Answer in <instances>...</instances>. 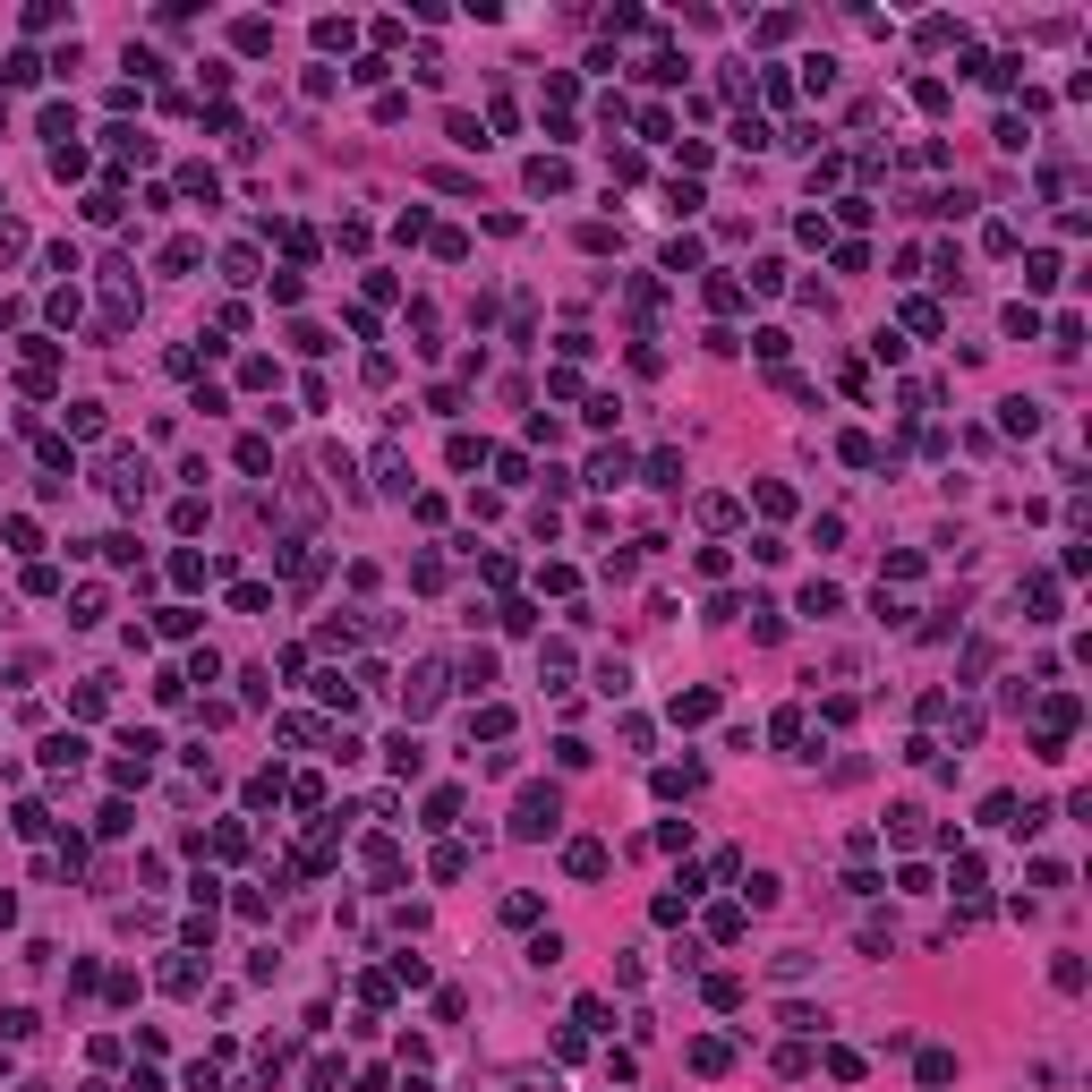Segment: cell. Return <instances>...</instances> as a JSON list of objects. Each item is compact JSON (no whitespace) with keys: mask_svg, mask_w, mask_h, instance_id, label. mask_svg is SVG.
<instances>
[{"mask_svg":"<svg viewBox=\"0 0 1092 1092\" xmlns=\"http://www.w3.org/2000/svg\"><path fill=\"white\" fill-rule=\"evenodd\" d=\"M555 828H563V793L555 786H530L513 802V836H555Z\"/></svg>","mask_w":1092,"mask_h":1092,"instance_id":"cell-1","label":"cell"},{"mask_svg":"<svg viewBox=\"0 0 1092 1092\" xmlns=\"http://www.w3.org/2000/svg\"><path fill=\"white\" fill-rule=\"evenodd\" d=\"M563 871H572V879H598V871H606V845H598V836H572V845H563Z\"/></svg>","mask_w":1092,"mask_h":1092,"instance_id":"cell-2","label":"cell"},{"mask_svg":"<svg viewBox=\"0 0 1092 1092\" xmlns=\"http://www.w3.org/2000/svg\"><path fill=\"white\" fill-rule=\"evenodd\" d=\"M435 700H444V674H435V666H419V683L402 691V708H410V717H427Z\"/></svg>","mask_w":1092,"mask_h":1092,"instance_id":"cell-3","label":"cell"},{"mask_svg":"<svg viewBox=\"0 0 1092 1092\" xmlns=\"http://www.w3.org/2000/svg\"><path fill=\"white\" fill-rule=\"evenodd\" d=\"M376 487H385V495H410V461H402V444L376 452Z\"/></svg>","mask_w":1092,"mask_h":1092,"instance_id":"cell-4","label":"cell"},{"mask_svg":"<svg viewBox=\"0 0 1092 1092\" xmlns=\"http://www.w3.org/2000/svg\"><path fill=\"white\" fill-rule=\"evenodd\" d=\"M717 717V691H674V726H708Z\"/></svg>","mask_w":1092,"mask_h":1092,"instance_id":"cell-5","label":"cell"},{"mask_svg":"<svg viewBox=\"0 0 1092 1092\" xmlns=\"http://www.w3.org/2000/svg\"><path fill=\"white\" fill-rule=\"evenodd\" d=\"M530 188H538V196H563V188H572V172H563L555 154H538V163H530Z\"/></svg>","mask_w":1092,"mask_h":1092,"instance_id":"cell-6","label":"cell"},{"mask_svg":"<svg viewBox=\"0 0 1092 1092\" xmlns=\"http://www.w3.org/2000/svg\"><path fill=\"white\" fill-rule=\"evenodd\" d=\"M44 52H9V61H0V77H9V86H35V77H44Z\"/></svg>","mask_w":1092,"mask_h":1092,"instance_id":"cell-7","label":"cell"},{"mask_svg":"<svg viewBox=\"0 0 1092 1092\" xmlns=\"http://www.w3.org/2000/svg\"><path fill=\"white\" fill-rule=\"evenodd\" d=\"M393 777H419V769H427V751H419V734H393Z\"/></svg>","mask_w":1092,"mask_h":1092,"instance_id":"cell-8","label":"cell"},{"mask_svg":"<svg viewBox=\"0 0 1092 1092\" xmlns=\"http://www.w3.org/2000/svg\"><path fill=\"white\" fill-rule=\"evenodd\" d=\"M623 478H632V452H598L589 461V487H623Z\"/></svg>","mask_w":1092,"mask_h":1092,"instance_id":"cell-9","label":"cell"},{"mask_svg":"<svg viewBox=\"0 0 1092 1092\" xmlns=\"http://www.w3.org/2000/svg\"><path fill=\"white\" fill-rule=\"evenodd\" d=\"M77 760H86V743H77V734H52V743H44V769H77Z\"/></svg>","mask_w":1092,"mask_h":1092,"instance_id":"cell-10","label":"cell"},{"mask_svg":"<svg viewBox=\"0 0 1092 1092\" xmlns=\"http://www.w3.org/2000/svg\"><path fill=\"white\" fill-rule=\"evenodd\" d=\"M649 487H683V452H649Z\"/></svg>","mask_w":1092,"mask_h":1092,"instance_id":"cell-11","label":"cell"},{"mask_svg":"<svg viewBox=\"0 0 1092 1092\" xmlns=\"http://www.w3.org/2000/svg\"><path fill=\"white\" fill-rule=\"evenodd\" d=\"M196 257H205L196 239H172V248H163V274H196Z\"/></svg>","mask_w":1092,"mask_h":1092,"instance_id":"cell-12","label":"cell"},{"mask_svg":"<svg viewBox=\"0 0 1092 1092\" xmlns=\"http://www.w3.org/2000/svg\"><path fill=\"white\" fill-rule=\"evenodd\" d=\"M836 606H845V598H836L828 580H811V589H802V615H819V623H828V615H836Z\"/></svg>","mask_w":1092,"mask_h":1092,"instance_id":"cell-13","label":"cell"},{"mask_svg":"<svg viewBox=\"0 0 1092 1092\" xmlns=\"http://www.w3.org/2000/svg\"><path fill=\"white\" fill-rule=\"evenodd\" d=\"M495 683V658H487V649H478V658H461V691H487Z\"/></svg>","mask_w":1092,"mask_h":1092,"instance_id":"cell-14","label":"cell"},{"mask_svg":"<svg viewBox=\"0 0 1092 1092\" xmlns=\"http://www.w3.org/2000/svg\"><path fill=\"white\" fill-rule=\"evenodd\" d=\"M888 836H897V845H913V836H921V811H913V802H897V811H888Z\"/></svg>","mask_w":1092,"mask_h":1092,"instance_id":"cell-15","label":"cell"},{"mask_svg":"<svg viewBox=\"0 0 1092 1092\" xmlns=\"http://www.w3.org/2000/svg\"><path fill=\"white\" fill-rule=\"evenodd\" d=\"M0 1032L9 1041H35V1007H0Z\"/></svg>","mask_w":1092,"mask_h":1092,"instance_id":"cell-16","label":"cell"},{"mask_svg":"<svg viewBox=\"0 0 1092 1092\" xmlns=\"http://www.w3.org/2000/svg\"><path fill=\"white\" fill-rule=\"evenodd\" d=\"M444 129H452V146H470V154H478V146H487V129H478V120H470V111H452V120H444Z\"/></svg>","mask_w":1092,"mask_h":1092,"instance_id":"cell-17","label":"cell"},{"mask_svg":"<svg viewBox=\"0 0 1092 1092\" xmlns=\"http://www.w3.org/2000/svg\"><path fill=\"white\" fill-rule=\"evenodd\" d=\"M1049 342H1058V350L1075 359V350H1084V316H1058V324H1049Z\"/></svg>","mask_w":1092,"mask_h":1092,"instance_id":"cell-18","label":"cell"},{"mask_svg":"<svg viewBox=\"0 0 1092 1092\" xmlns=\"http://www.w3.org/2000/svg\"><path fill=\"white\" fill-rule=\"evenodd\" d=\"M68 427H77V435H103V402H68Z\"/></svg>","mask_w":1092,"mask_h":1092,"instance_id":"cell-19","label":"cell"},{"mask_svg":"<svg viewBox=\"0 0 1092 1092\" xmlns=\"http://www.w3.org/2000/svg\"><path fill=\"white\" fill-rule=\"evenodd\" d=\"M1041 427V402H1007V435H1032Z\"/></svg>","mask_w":1092,"mask_h":1092,"instance_id":"cell-20","label":"cell"},{"mask_svg":"<svg viewBox=\"0 0 1092 1092\" xmlns=\"http://www.w3.org/2000/svg\"><path fill=\"white\" fill-rule=\"evenodd\" d=\"M786 1032H828V1007H786Z\"/></svg>","mask_w":1092,"mask_h":1092,"instance_id":"cell-21","label":"cell"},{"mask_svg":"<svg viewBox=\"0 0 1092 1092\" xmlns=\"http://www.w3.org/2000/svg\"><path fill=\"white\" fill-rule=\"evenodd\" d=\"M691 1067H700V1075H726V1041H691Z\"/></svg>","mask_w":1092,"mask_h":1092,"instance_id":"cell-22","label":"cell"},{"mask_svg":"<svg viewBox=\"0 0 1092 1092\" xmlns=\"http://www.w3.org/2000/svg\"><path fill=\"white\" fill-rule=\"evenodd\" d=\"M180 188H188V196H205V205H214V196H222V188H214V172H205V163H188V172H180Z\"/></svg>","mask_w":1092,"mask_h":1092,"instance_id":"cell-23","label":"cell"},{"mask_svg":"<svg viewBox=\"0 0 1092 1092\" xmlns=\"http://www.w3.org/2000/svg\"><path fill=\"white\" fill-rule=\"evenodd\" d=\"M444 819H461V793H452V786L427 793V828H444Z\"/></svg>","mask_w":1092,"mask_h":1092,"instance_id":"cell-24","label":"cell"},{"mask_svg":"<svg viewBox=\"0 0 1092 1092\" xmlns=\"http://www.w3.org/2000/svg\"><path fill=\"white\" fill-rule=\"evenodd\" d=\"M316 44L324 52H350V18H316Z\"/></svg>","mask_w":1092,"mask_h":1092,"instance_id":"cell-25","label":"cell"},{"mask_svg":"<svg viewBox=\"0 0 1092 1092\" xmlns=\"http://www.w3.org/2000/svg\"><path fill=\"white\" fill-rule=\"evenodd\" d=\"M129 1092H163V1075H146V1067H137V1075H129Z\"/></svg>","mask_w":1092,"mask_h":1092,"instance_id":"cell-26","label":"cell"}]
</instances>
